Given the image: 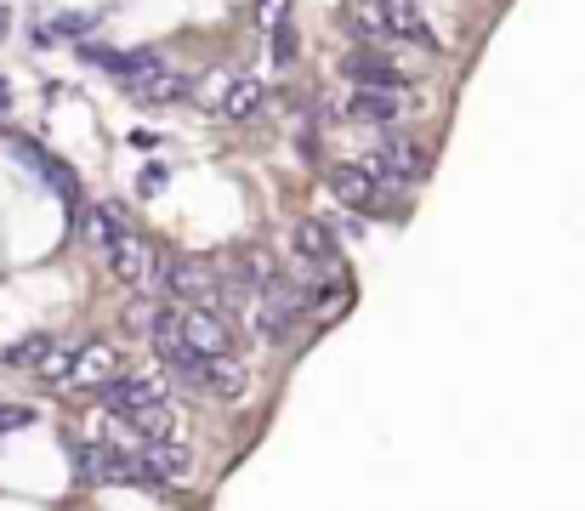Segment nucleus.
Wrapping results in <instances>:
<instances>
[{"label":"nucleus","mask_w":585,"mask_h":511,"mask_svg":"<svg viewBox=\"0 0 585 511\" xmlns=\"http://www.w3.org/2000/svg\"><path fill=\"white\" fill-rule=\"evenodd\" d=\"M86 233H91V245L103 250L108 273L120 284H131V290H160V256L148 250V239H142L114 205H97V211L86 216Z\"/></svg>","instance_id":"f257e3e1"},{"label":"nucleus","mask_w":585,"mask_h":511,"mask_svg":"<svg viewBox=\"0 0 585 511\" xmlns=\"http://www.w3.org/2000/svg\"><path fill=\"white\" fill-rule=\"evenodd\" d=\"M103 409L120 415L137 438H171L177 432V409L165 398L160 381H131V375H114L103 387Z\"/></svg>","instance_id":"f03ea898"},{"label":"nucleus","mask_w":585,"mask_h":511,"mask_svg":"<svg viewBox=\"0 0 585 511\" xmlns=\"http://www.w3.org/2000/svg\"><path fill=\"white\" fill-rule=\"evenodd\" d=\"M347 23H353L358 40H409V46L438 52V35H432V23L415 0H353Z\"/></svg>","instance_id":"7ed1b4c3"},{"label":"nucleus","mask_w":585,"mask_h":511,"mask_svg":"<svg viewBox=\"0 0 585 511\" xmlns=\"http://www.w3.org/2000/svg\"><path fill=\"white\" fill-rule=\"evenodd\" d=\"M74 472L80 483H125V489H165V472L154 460L131 455L120 443H74Z\"/></svg>","instance_id":"20e7f679"},{"label":"nucleus","mask_w":585,"mask_h":511,"mask_svg":"<svg viewBox=\"0 0 585 511\" xmlns=\"http://www.w3.org/2000/svg\"><path fill=\"white\" fill-rule=\"evenodd\" d=\"M313 307V296H307V284L284 279L279 267L262 279V290H256V307H250V318H256V330L267 335V341H284L290 335V324Z\"/></svg>","instance_id":"39448f33"},{"label":"nucleus","mask_w":585,"mask_h":511,"mask_svg":"<svg viewBox=\"0 0 585 511\" xmlns=\"http://www.w3.org/2000/svg\"><path fill=\"white\" fill-rule=\"evenodd\" d=\"M324 182H330V194H336L347 211L398 216V188H387L370 165H330V171H324Z\"/></svg>","instance_id":"423d86ee"},{"label":"nucleus","mask_w":585,"mask_h":511,"mask_svg":"<svg viewBox=\"0 0 585 511\" xmlns=\"http://www.w3.org/2000/svg\"><path fill=\"white\" fill-rule=\"evenodd\" d=\"M364 165H370L375 177L387 182V188H409V182H421L426 171H432V154H426V148H421V142H415V137H398V131H381Z\"/></svg>","instance_id":"0eeeda50"},{"label":"nucleus","mask_w":585,"mask_h":511,"mask_svg":"<svg viewBox=\"0 0 585 511\" xmlns=\"http://www.w3.org/2000/svg\"><path fill=\"white\" fill-rule=\"evenodd\" d=\"M347 120L353 125H375V131H392L404 120V91L398 86H358L347 97Z\"/></svg>","instance_id":"6e6552de"},{"label":"nucleus","mask_w":585,"mask_h":511,"mask_svg":"<svg viewBox=\"0 0 585 511\" xmlns=\"http://www.w3.org/2000/svg\"><path fill=\"white\" fill-rule=\"evenodd\" d=\"M160 290L177 301H211L216 296V273L194 256H165L160 262Z\"/></svg>","instance_id":"1a4fd4ad"},{"label":"nucleus","mask_w":585,"mask_h":511,"mask_svg":"<svg viewBox=\"0 0 585 511\" xmlns=\"http://www.w3.org/2000/svg\"><path fill=\"white\" fill-rule=\"evenodd\" d=\"M290 250H296L307 267H319V273H336L341 267V245H336V233H330V222H313V216L290 228Z\"/></svg>","instance_id":"9d476101"},{"label":"nucleus","mask_w":585,"mask_h":511,"mask_svg":"<svg viewBox=\"0 0 585 511\" xmlns=\"http://www.w3.org/2000/svg\"><path fill=\"white\" fill-rule=\"evenodd\" d=\"M341 74H347L353 86H398V91L409 86V74L398 69L387 52H375V46H358V52H347V57H341Z\"/></svg>","instance_id":"9b49d317"},{"label":"nucleus","mask_w":585,"mask_h":511,"mask_svg":"<svg viewBox=\"0 0 585 511\" xmlns=\"http://www.w3.org/2000/svg\"><path fill=\"white\" fill-rule=\"evenodd\" d=\"M80 57H86L91 69L114 74L120 86H131V80H142V74H154V69H160V52H108V46H86Z\"/></svg>","instance_id":"f8f14e48"},{"label":"nucleus","mask_w":585,"mask_h":511,"mask_svg":"<svg viewBox=\"0 0 585 511\" xmlns=\"http://www.w3.org/2000/svg\"><path fill=\"white\" fill-rule=\"evenodd\" d=\"M12 148H18L23 159H29V171H35V177L46 182V188H57V194L69 199V205H80V182H74V171L63 165V159H52L46 148H35L29 137H12Z\"/></svg>","instance_id":"ddd939ff"},{"label":"nucleus","mask_w":585,"mask_h":511,"mask_svg":"<svg viewBox=\"0 0 585 511\" xmlns=\"http://www.w3.org/2000/svg\"><path fill=\"white\" fill-rule=\"evenodd\" d=\"M131 97H137V103H148V108H171V103H182V97H188V91H194V80H188V74H177V69H154V74H142V80H131Z\"/></svg>","instance_id":"4468645a"},{"label":"nucleus","mask_w":585,"mask_h":511,"mask_svg":"<svg viewBox=\"0 0 585 511\" xmlns=\"http://www.w3.org/2000/svg\"><path fill=\"white\" fill-rule=\"evenodd\" d=\"M262 103H267L262 80H256V74H233L228 91H222V103H216V114H222V120H256Z\"/></svg>","instance_id":"2eb2a0df"},{"label":"nucleus","mask_w":585,"mask_h":511,"mask_svg":"<svg viewBox=\"0 0 585 511\" xmlns=\"http://www.w3.org/2000/svg\"><path fill=\"white\" fill-rule=\"evenodd\" d=\"M114 375H120V358H114V347H80L69 387H97V392H103Z\"/></svg>","instance_id":"dca6fc26"},{"label":"nucleus","mask_w":585,"mask_h":511,"mask_svg":"<svg viewBox=\"0 0 585 511\" xmlns=\"http://www.w3.org/2000/svg\"><path fill=\"white\" fill-rule=\"evenodd\" d=\"M142 455L165 472V483H177V477L194 466V455H188V443H182L177 432H171V438H142Z\"/></svg>","instance_id":"f3484780"},{"label":"nucleus","mask_w":585,"mask_h":511,"mask_svg":"<svg viewBox=\"0 0 585 511\" xmlns=\"http://www.w3.org/2000/svg\"><path fill=\"white\" fill-rule=\"evenodd\" d=\"M86 29H97V18H91V12H57V18H46L35 29V40H40V46H52V40H80Z\"/></svg>","instance_id":"a211bd4d"},{"label":"nucleus","mask_w":585,"mask_h":511,"mask_svg":"<svg viewBox=\"0 0 585 511\" xmlns=\"http://www.w3.org/2000/svg\"><path fill=\"white\" fill-rule=\"evenodd\" d=\"M57 341L52 335H29V341H18V347H6V364H12V370H40V364H46V353H52Z\"/></svg>","instance_id":"6ab92c4d"},{"label":"nucleus","mask_w":585,"mask_h":511,"mask_svg":"<svg viewBox=\"0 0 585 511\" xmlns=\"http://www.w3.org/2000/svg\"><path fill=\"white\" fill-rule=\"evenodd\" d=\"M74 358H80V347H52L46 364H40V375L46 381H74Z\"/></svg>","instance_id":"aec40b11"},{"label":"nucleus","mask_w":585,"mask_h":511,"mask_svg":"<svg viewBox=\"0 0 585 511\" xmlns=\"http://www.w3.org/2000/svg\"><path fill=\"white\" fill-rule=\"evenodd\" d=\"M165 182H171V171H165V165H142L137 194H142V199H154V194H165Z\"/></svg>","instance_id":"412c9836"},{"label":"nucleus","mask_w":585,"mask_h":511,"mask_svg":"<svg viewBox=\"0 0 585 511\" xmlns=\"http://www.w3.org/2000/svg\"><path fill=\"white\" fill-rule=\"evenodd\" d=\"M273 57H279V63L296 57V29H290V23H273Z\"/></svg>","instance_id":"4be33fe9"},{"label":"nucleus","mask_w":585,"mask_h":511,"mask_svg":"<svg viewBox=\"0 0 585 511\" xmlns=\"http://www.w3.org/2000/svg\"><path fill=\"white\" fill-rule=\"evenodd\" d=\"M35 421V409H23V404H0V432H12V426H29Z\"/></svg>","instance_id":"5701e85b"}]
</instances>
